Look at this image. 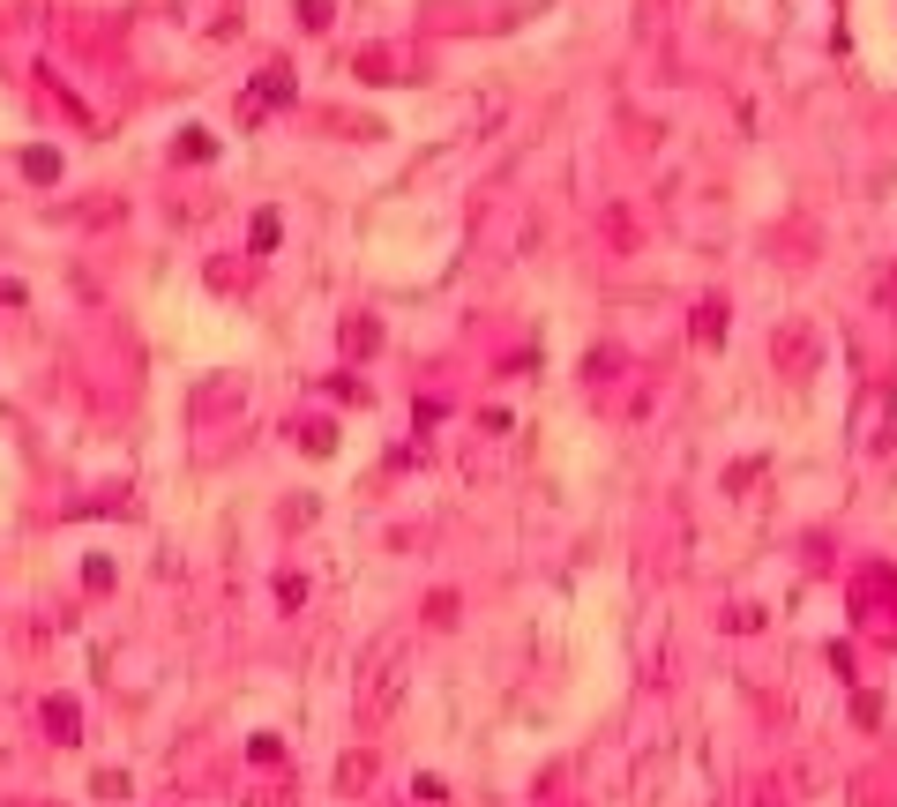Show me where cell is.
Here are the masks:
<instances>
[{"label":"cell","mask_w":897,"mask_h":807,"mask_svg":"<svg viewBox=\"0 0 897 807\" xmlns=\"http://www.w3.org/2000/svg\"><path fill=\"white\" fill-rule=\"evenodd\" d=\"M397 695H404V636H382L367 651V673H359V718H389L397 710Z\"/></svg>","instance_id":"obj_1"},{"label":"cell","mask_w":897,"mask_h":807,"mask_svg":"<svg viewBox=\"0 0 897 807\" xmlns=\"http://www.w3.org/2000/svg\"><path fill=\"white\" fill-rule=\"evenodd\" d=\"M277 232H285V225H277V210H262L255 225H247V247H255V255H270V247H277Z\"/></svg>","instance_id":"obj_10"},{"label":"cell","mask_w":897,"mask_h":807,"mask_svg":"<svg viewBox=\"0 0 897 807\" xmlns=\"http://www.w3.org/2000/svg\"><path fill=\"white\" fill-rule=\"evenodd\" d=\"M292 15H299L307 30H329V0H292Z\"/></svg>","instance_id":"obj_13"},{"label":"cell","mask_w":897,"mask_h":807,"mask_svg":"<svg viewBox=\"0 0 897 807\" xmlns=\"http://www.w3.org/2000/svg\"><path fill=\"white\" fill-rule=\"evenodd\" d=\"M427 621H434V628H449V621H456V598H449V591H434V598H427Z\"/></svg>","instance_id":"obj_14"},{"label":"cell","mask_w":897,"mask_h":807,"mask_svg":"<svg viewBox=\"0 0 897 807\" xmlns=\"http://www.w3.org/2000/svg\"><path fill=\"white\" fill-rule=\"evenodd\" d=\"M890 591H897V576H890L883 561H875V568H860V576H853V613H875Z\"/></svg>","instance_id":"obj_2"},{"label":"cell","mask_w":897,"mask_h":807,"mask_svg":"<svg viewBox=\"0 0 897 807\" xmlns=\"http://www.w3.org/2000/svg\"><path fill=\"white\" fill-rule=\"evenodd\" d=\"M262 105H292V75H285V68H270V75L255 83V98H247V120H255Z\"/></svg>","instance_id":"obj_4"},{"label":"cell","mask_w":897,"mask_h":807,"mask_svg":"<svg viewBox=\"0 0 897 807\" xmlns=\"http://www.w3.org/2000/svg\"><path fill=\"white\" fill-rule=\"evenodd\" d=\"M688 337H696V344H718V337H726V307H718V299H703L696 322H688Z\"/></svg>","instance_id":"obj_6"},{"label":"cell","mask_w":897,"mask_h":807,"mask_svg":"<svg viewBox=\"0 0 897 807\" xmlns=\"http://www.w3.org/2000/svg\"><path fill=\"white\" fill-rule=\"evenodd\" d=\"M23 172H30L38 187H53V180H60V150H23Z\"/></svg>","instance_id":"obj_9"},{"label":"cell","mask_w":897,"mask_h":807,"mask_svg":"<svg viewBox=\"0 0 897 807\" xmlns=\"http://www.w3.org/2000/svg\"><path fill=\"white\" fill-rule=\"evenodd\" d=\"M45 733H53V740H68V748H75V740H83V710H75L68 695H53V703H45Z\"/></svg>","instance_id":"obj_3"},{"label":"cell","mask_w":897,"mask_h":807,"mask_svg":"<svg viewBox=\"0 0 897 807\" xmlns=\"http://www.w3.org/2000/svg\"><path fill=\"white\" fill-rule=\"evenodd\" d=\"M337 785H344V793L374 785V755H344V763H337Z\"/></svg>","instance_id":"obj_8"},{"label":"cell","mask_w":897,"mask_h":807,"mask_svg":"<svg viewBox=\"0 0 897 807\" xmlns=\"http://www.w3.org/2000/svg\"><path fill=\"white\" fill-rule=\"evenodd\" d=\"M344 352H382V322H374V314H352V322H344Z\"/></svg>","instance_id":"obj_5"},{"label":"cell","mask_w":897,"mask_h":807,"mask_svg":"<svg viewBox=\"0 0 897 807\" xmlns=\"http://www.w3.org/2000/svg\"><path fill=\"white\" fill-rule=\"evenodd\" d=\"M180 157H217V135L210 128H187L180 135Z\"/></svg>","instance_id":"obj_11"},{"label":"cell","mask_w":897,"mask_h":807,"mask_svg":"<svg viewBox=\"0 0 897 807\" xmlns=\"http://www.w3.org/2000/svg\"><path fill=\"white\" fill-rule=\"evenodd\" d=\"M83 583H90V591H113V561H105V553H90V561H83Z\"/></svg>","instance_id":"obj_12"},{"label":"cell","mask_w":897,"mask_h":807,"mask_svg":"<svg viewBox=\"0 0 897 807\" xmlns=\"http://www.w3.org/2000/svg\"><path fill=\"white\" fill-rule=\"evenodd\" d=\"M292 434H299V449H307V456H329V449H337V426H329V419H307V426H292Z\"/></svg>","instance_id":"obj_7"}]
</instances>
